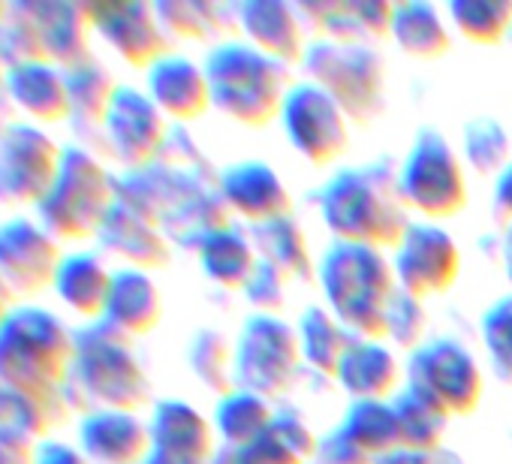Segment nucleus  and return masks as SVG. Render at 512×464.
Wrapping results in <instances>:
<instances>
[{
	"mask_svg": "<svg viewBox=\"0 0 512 464\" xmlns=\"http://www.w3.org/2000/svg\"><path fill=\"white\" fill-rule=\"evenodd\" d=\"M305 368L299 329L284 317L253 314L244 320L235 341V389L284 398L296 389Z\"/></svg>",
	"mask_w": 512,
	"mask_h": 464,
	"instance_id": "9",
	"label": "nucleus"
},
{
	"mask_svg": "<svg viewBox=\"0 0 512 464\" xmlns=\"http://www.w3.org/2000/svg\"><path fill=\"white\" fill-rule=\"evenodd\" d=\"M76 365V332L49 308L16 305L0 323V386L58 404Z\"/></svg>",
	"mask_w": 512,
	"mask_h": 464,
	"instance_id": "2",
	"label": "nucleus"
},
{
	"mask_svg": "<svg viewBox=\"0 0 512 464\" xmlns=\"http://www.w3.org/2000/svg\"><path fill=\"white\" fill-rule=\"evenodd\" d=\"M314 464H317V461H314Z\"/></svg>",
	"mask_w": 512,
	"mask_h": 464,
	"instance_id": "59",
	"label": "nucleus"
},
{
	"mask_svg": "<svg viewBox=\"0 0 512 464\" xmlns=\"http://www.w3.org/2000/svg\"><path fill=\"white\" fill-rule=\"evenodd\" d=\"M7 13H10V4H0V22L7 19Z\"/></svg>",
	"mask_w": 512,
	"mask_h": 464,
	"instance_id": "57",
	"label": "nucleus"
},
{
	"mask_svg": "<svg viewBox=\"0 0 512 464\" xmlns=\"http://www.w3.org/2000/svg\"><path fill=\"white\" fill-rule=\"evenodd\" d=\"M395 7L389 0H353L356 10V22L362 28L365 37H392V25H395Z\"/></svg>",
	"mask_w": 512,
	"mask_h": 464,
	"instance_id": "47",
	"label": "nucleus"
},
{
	"mask_svg": "<svg viewBox=\"0 0 512 464\" xmlns=\"http://www.w3.org/2000/svg\"><path fill=\"white\" fill-rule=\"evenodd\" d=\"M247 239L253 242L256 254H260L263 263L275 266L281 275H287L290 281H302L311 284L317 278V266L311 257V245L305 229L296 217H284L275 223H263V226H250Z\"/></svg>",
	"mask_w": 512,
	"mask_h": 464,
	"instance_id": "29",
	"label": "nucleus"
},
{
	"mask_svg": "<svg viewBox=\"0 0 512 464\" xmlns=\"http://www.w3.org/2000/svg\"><path fill=\"white\" fill-rule=\"evenodd\" d=\"M434 455H437V464H464V461H461L455 452H449V449H437Z\"/></svg>",
	"mask_w": 512,
	"mask_h": 464,
	"instance_id": "54",
	"label": "nucleus"
},
{
	"mask_svg": "<svg viewBox=\"0 0 512 464\" xmlns=\"http://www.w3.org/2000/svg\"><path fill=\"white\" fill-rule=\"evenodd\" d=\"M398 290L425 302L455 287L461 275V251L440 223H410L404 242L395 248Z\"/></svg>",
	"mask_w": 512,
	"mask_h": 464,
	"instance_id": "15",
	"label": "nucleus"
},
{
	"mask_svg": "<svg viewBox=\"0 0 512 464\" xmlns=\"http://www.w3.org/2000/svg\"><path fill=\"white\" fill-rule=\"evenodd\" d=\"M13 308H16V296L10 293V287L4 284V278H0V323L10 317Z\"/></svg>",
	"mask_w": 512,
	"mask_h": 464,
	"instance_id": "52",
	"label": "nucleus"
},
{
	"mask_svg": "<svg viewBox=\"0 0 512 464\" xmlns=\"http://www.w3.org/2000/svg\"><path fill=\"white\" fill-rule=\"evenodd\" d=\"M335 380L353 401H389L401 392V365L383 341L356 338Z\"/></svg>",
	"mask_w": 512,
	"mask_h": 464,
	"instance_id": "27",
	"label": "nucleus"
},
{
	"mask_svg": "<svg viewBox=\"0 0 512 464\" xmlns=\"http://www.w3.org/2000/svg\"><path fill=\"white\" fill-rule=\"evenodd\" d=\"M296 329H299L305 365L314 368L317 374L335 380L356 335L329 308H308Z\"/></svg>",
	"mask_w": 512,
	"mask_h": 464,
	"instance_id": "32",
	"label": "nucleus"
},
{
	"mask_svg": "<svg viewBox=\"0 0 512 464\" xmlns=\"http://www.w3.org/2000/svg\"><path fill=\"white\" fill-rule=\"evenodd\" d=\"M302 67L353 127H371L386 112V61L374 46L317 40L308 46Z\"/></svg>",
	"mask_w": 512,
	"mask_h": 464,
	"instance_id": "7",
	"label": "nucleus"
},
{
	"mask_svg": "<svg viewBox=\"0 0 512 464\" xmlns=\"http://www.w3.org/2000/svg\"><path fill=\"white\" fill-rule=\"evenodd\" d=\"M79 449L91 464H145L154 443L139 413L88 410L79 422Z\"/></svg>",
	"mask_w": 512,
	"mask_h": 464,
	"instance_id": "18",
	"label": "nucleus"
},
{
	"mask_svg": "<svg viewBox=\"0 0 512 464\" xmlns=\"http://www.w3.org/2000/svg\"><path fill=\"white\" fill-rule=\"evenodd\" d=\"M275 407L269 398L253 395L244 389H235L229 395H223L214 407V431L220 434L223 446H247L260 437L272 419H275Z\"/></svg>",
	"mask_w": 512,
	"mask_h": 464,
	"instance_id": "34",
	"label": "nucleus"
},
{
	"mask_svg": "<svg viewBox=\"0 0 512 464\" xmlns=\"http://www.w3.org/2000/svg\"><path fill=\"white\" fill-rule=\"evenodd\" d=\"M494 211H497V217L503 223L512 226V163L497 178V187H494Z\"/></svg>",
	"mask_w": 512,
	"mask_h": 464,
	"instance_id": "50",
	"label": "nucleus"
},
{
	"mask_svg": "<svg viewBox=\"0 0 512 464\" xmlns=\"http://www.w3.org/2000/svg\"><path fill=\"white\" fill-rule=\"evenodd\" d=\"M506 275H509V281H512V226H509V232H506Z\"/></svg>",
	"mask_w": 512,
	"mask_h": 464,
	"instance_id": "55",
	"label": "nucleus"
},
{
	"mask_svg": "<svg viewBox=\"0 0 512 464\" xmlns=\"http://www.w3.org/2000/svg\"><path fill=\"white\" fill-rule=\"evenodd\" d=\"M118 202V178L79 145H64V160L37 220L58 242H91Z\"/></svg>",
	"mask_w": 512,
	"mask_h": 464,
	"instance_id": "6",
	"label": "nucleus"
},
{
	"mask_svg": "<svg viewBox=\"0 0 512 464\" xmlns=\"http://www.w3.org/2000/svg\"><path fill=\"white\" fill-rule=\"evenodd\" d=\"M163 320V296L160 287L148 272L136 269H118L109 293V305L103 314V323L121 332L124 338L136 341L154 332Z\"/></svg>",
	"mask_w": 512,
	"mask_h": 464,
	"instance_id": "25",
	"label": "nucleus"
},
{
	"mask_svg": "<svg viewBox=\"0 0 512 464\" xmlns=\"http://www.w3.org/2000/svg\"><path fill=\"white\" fill-rule=\"evenodd\" d=\"M287 284H290L287 275H281L275 266H269V263L260 260V266H256V275L250 278L244 296H247L250 308H256L260 314L281 317V311L287 305Z\"/></svg>",
	"mask_w": 512,
	"mask_h": 464,
	"instance_id": "45",
	"label": "nucleus"
},
{
	"mask_svg": "<svg viewBox=\"0 0 512 464\" xmlns=\"http://www.w3.org/2000/svg\"><path fill=\"white\" fill-rule=\"evenodd\" d=\"M392 40L407 58L416 61H440L452 49L449 25L443 22L440 10L425 0H407V4L395 7Z\"/></svg>",
	"mask_w": 512,
	"mask_h": 464,
	"instance_id": "31",
	"label": "nucleus"
},
{
	"mask_svg": "<svg viewBox=\"0 0 512 464\" xmlns=\"http://www.w3.org/2000/svg\"><path fill=\"white\" fill-rule=\"evenodd\" d=\"M0 61L7 64V70L16 67V64L49 61L43 31H40V25H37V19L28 10L25 0H19V4H10L7 19L0 22Z\"/></svg>",
	"mask_w": 512,
	"mask_h": 464,
	"instance_id": "42",
	"label": "nucleus"
},
{
	"mask_svg": "<svg viewBox=\"0 0 512 464\" xmlns=\"http://www.w3.org/2000/svg\"><path fill=\"white\" fill-rule=\"evenodd\" d=\"M509 133L494 118H473L461 133V151L476 175H503L509 166Z\"/></svg>",
	"mask_w": 512,
	"mask_h": 464,
	"instance_id": "41",
	"label": "nucleus"
},
{
	"mask_svg": "<svg viewBox=\"0 0 512 464\" xmlns=\"http://www.w3.org/2000/svg\"><path fill=\"white\" fill-rule=\"evenodd\" d=\"M281 124L287 130L290 145L314 166H329L341 160L350 148V118L314 82L290 88Z\"/></svg>",
	"mask_w": 512,
	"mask_h": 464,
	"instance_id": "13",
	"label": "nucleus"
},
{
	"mask_svg": "<svg viewBox=\"0 0 512 464\" xmlns=\"http://www.w3.org/2000/svg\"><path fill=\"white\" fill-rule=\"evenodd\" d=\"M148 97L175 124L199 121L214 106L205 67L181 55H166L148 70Z\"/></svg>",
	"mask_w": 512,
	"mask_h": 464,
	"instance_id": "22",
	"label": "nucleus"
},
{
	"mask_svg": "<svg viewBox=\"0 0 512 464\" xmlns=\"http://www.w3.org/2000/svg\"><path fill=\"white\" fill-rule=\"evenodd\" d=\"M220 196L226 208L250 226L293 217L296 202L284 178L260 160H244L220 172Z\"/></svg>",
	"mask_w": 512,
	"mask_h": 464,
	"instance_id": "17",
	"label": "nucleus"
},
{
	"mask_svg": "<svg viewBox=\"0 0 512 464\" xmlns=\"http://www.w3.org/2000/svg\"><path fill=\"white\" fill-rule=\"evenodd\" d=\"M34 458L37 440L16 431H0V464H34Z\"/></svg>",
	"mask_w": 512,
	"mask_h": 464,
	"instance_id": "48",
	"label": "nucleus"
},
{
	"mask_svg": "<svg viewBox=\"0 0 512 464\" xmlns=\"http://www.w3.org/2000/svg\"><path fill=\"white\" fill-rule=\"evenodd\" d=\"M377 464H437L434 452H410V449H398L386 458H380Z\"/></svg>",
	"mask_w": 512,
	"mask_h": 464,
	"instance_id": "51",
	"label": "nucleus"
},
{
	"mask_svg": "<svg viewBox=\"0 0 512 464\" xmlns=\"http://www.w3.org/2000/svg\"><path fill=\"white\" fill-rule=\"evenodd\" d=\"M154 10L166 34L181 40H208L232 28L226 25V10L211 0H160Z\"/></svg>",
	"mask_w": 512,
	"mask_h": 464,
	"instance_id": "39",
	"label": "nucleus"
},
{
	"mask_svg": "<svg viewBox=\"0 0 512 464\" xmlns=\"http://www.w3.org/2000/svg\"><path fill=\"white\" fill-rule=\"evenodd\" d=\"M425 326H428L425 305L398 290L389 305V317H386V341L413 353L425 344Z\"/></svg>",
	"mask_w": 512,
	"mask_h": 464,
	"instance_id": "44",
	"label": "nucleus"
},
{
	"mask_svg": "<svg viewBox=\"0 0 512 464\" xmlns=\"http://www.w3.org/2000/svg\"><path fill=\"white\" fill-rule=\"evenodd\" d=\"M317 464H377L362 446H356L347 431L338 425L332 428L329 434L320 437V446H317Z\"/></svg>",
	"mask_w": 512,
	"mask_h": 464,
	"instance_id": "46",
	"label": "nucleus"
},
{
	"mask_svg": "<svg viewBox=\"0 0 512 464\" xmlns=\"http://www.w3.org/2000/svg\"><path fill=\"white\" fill-rule=\"evenodd\" d=\"M151 428V443L154 452L175 455V458H190V461H211L217 446H214V422H208L193 404L166 398L157 401L148 419Z\"/></svg>",
	"mask_w": 512,
	"mask_h": 464,
	"instance_id": "24",
	"label": "nucleus"
},
{
	"mask_svg": "<svg viewBox=\"0 0 512 464\" xmlns=\"http://www.w3.org/2000/svg\"><path fill=\"white\" fill-rule=\"evenodd\" d=\"M193 377L220 398L235 392V347L217 329H199L187 347Z\"/></svg>",
	"mask_w": 512,
	"mask_h": 464,
	"instance_id": "37",
	"label": "nucleus"
},
{
	"mask_svg": "<svg viewBox=\"0 0 512 464\" xmlns=\"http://www.w3.org/2000/svg\"><path fill=\"white\" fill-rule=\"evenodd\" d=\"M61 242L34 217H10L0 223V278L25 305L52 290L64 263Z\"/></svg>",
	"mask_w": 512,
	"mask_h": 464,
	"instance_id": "12",
	"label": "nucleus"
},
{
	"mask_svg": "<svg viewBox=\"0 0 512 464\" xmlns=\"http://www.w3.org/2000/svg\"><path fill=\"white\" fill-rule=\"evenodd\" d=\"M25 4L43 31L46 55L55 67L73 70L94 58L91 37L97 31L91 19V4H76V0H25Z\"/></svg>",
	"mask_w": 512,
	"mask_h": 464,
	"instance_id": "23",
	"label": "nucleus"
},
{
	"mask_svg": "<svg viewBox=\"0 0 512 464\" xmlns=\"http://www.w3.org/2000/svg\"><path fill=\"white\" fill-rule=\"evenodd\" d=\"M112 281H115V272L106 266L103 257H97L91 251H79V254L64 257V263L55 275L52 293L76 317H82L88 323H100L106 314V305H109Z\"/></svg>",
	"mask_w": 512,
	"mask_h": 464,
	"instance_id": "26",
	"label": "nucleus"
},
{
	"mask_svg": "<svg viewBox=\"0 0 512 464\" xmlns=\"http://www.w3.org/2000/svg\"><path fill=\"white\" fill-rule=\"evenodd\" d=\"M398 187L404 196V205L428 223L449 220L467 208V172L458 157V151L449 145V139L431 127L419 130L401 169H398Z\"/></svg>",
	"mask_w": 512,
	"mask_h": 464,
	"instance_id": "8",
	"label": "nucleus"
},
{
	"mask_svg": "<svg viewBox=\"0 0 512 464\" xmlns=\"http://www.w3.org/2000/svg\"><path fill=\"white\" fill-rule=\"evenodd\" d=\"M317 446L320 437L299 413L278 410L272 425L260 437L235 449L241 455V464H314Z\"/></svg>",
	"mask_w": 512,
	"mask_h": 464,
	"instance_id": "28",
	"label": "nucleus"
},
{
	"mask_svg": "<svg viewBox=\"0 0 512 464\" xmlns=\"http://www.w3.org/2000/svg\"><path fill=\"white\" fill-rule=\"evenodd\" d=\"M94 31L100 40L130 67L151 70L172 49L166 28L154 4L145 0H127V4H91Z\"/></svg>",
	"mask_w": 512,
	"mask_h": 464,
	"instance_id": "16",
	"label": "nucleus"
},
{
	"mask_svg": "<svg viewBox=\"0 0 512 464\" xmlns=\"http://www.w3.org/2000/svg\"><path fill=\"white\" fill-rule=\"evenodd\" d=\"M235 13L247 46L284 67L305 61V19L299 16L296 4H287V0H244Z\"/></svg>",
	"mask_w": 512,
	"mask_h": 464,
	"instance_id": "19",
	"label": "nucleus"
},
{
	"mask_svg": "<svg viewBox=\"0 0 512 464\" xmlns=\"http://www.w3.org/2000/svg\"><path fill=\"white\" fill-rule=\"evenodd\" d=\"M4 94L37 127H58L73 118L67 73L49 61H31V64L10 67Z\"/></svg>",
	"mask_w": 512,
	"mask_h": 464,
	"instance_id": "21",
	"label": "nucleus"
},
{
	"mask_svg": "<svg viewBox=\"0 0 512 464\" xmlns=\"http://www.w3.org/2000/svg\"><path fill=\"white\" fill-rule=\"evenodd\" d=\"M145 464H211V461H190V458H175V455L151 452V458Z\"/></svg>",
	"mask_w": 512,
	"mask_h": 464,
	"instance_id": "53",
	"label": "nucleus"
},
{
	"mask_svg": "<svg viewBox=\"0 0 512 464\" xmlns=\"http://www.w3.org/2000/svg\"><path fill=\"white\" fill-rule=\"evenodd\" d=\"M446 13L455 31L476 46H497L512 28L509 0H452Z\"/></svg>",
	"mask_w": 512,
	"mask_h": 464,
	"instance_id": "38",
	"label": "nucleus"
},
{
	"mask_svg": "<svg viewBox=\"0 0 512 464\" xmlns=\"http://www.w3.org/2000/svg\"><path fill=\"white\" fill-rule=\"evenodd\" d=\"M64 145L31 121H13L0 130V205L37 208L61 169Z\"/></svg>",
	"mask_w": 512,
	"mask_h": 464,
	"instance_id": "10",
	"label": "nucleus"
},
{
	"mask_svg": "<svg viewBox=\"0 0 512 464\" xmlns=\"http://www.w3.org/2000/svg\"><path fill=\"white\" fill-rule=\"evenodd\" d=\"M97 242L106 254L118 257L124 263V269L154 275V272L169 269V263H172V239L157 223L145 220L124 202H115Z\"/></svg>",
	"mask_w": 512,
	"mask_h": 464,
	"instance_id": "20",
	"label": "nucleus"
},
{
	"mask_svg": "<svg viewBox=\"0 0 512 464\" xmlns=\"http://www.w3.org/2000/svg\"><path fill=\"white\" fill-rule=\"evenodd\" d=\"M395 416H398V428H401V449L410 452H437L443 449V437H446V425H449V413L422 389L416 386H404L395 398H392Z\"/></svg>",
	"mask_w": 512,
	"mask_h": 464,
	"instance_id": "33",
	"label": "nucleus"
},
{
	"mask_svg": "<svg viewBox=\"0 0 512 464\" xmlns=\"http://www.w3.org/2000/svg\"><path fill=\"white\" fill-rule=\"evenodd\" d=\"M64 73H67V88H70V100H73V118L88 127L103 130V121L112 109L118 88H121L115 82V76L97 58L79 64L73 70H64Z\"/></svg>",
	"mask_w": 512,
	"mask_h": 464,
	"instance_id": "36",
	"label": "nucleus"
},
{
	"mask_svg": "<svg viewBox=\"0 0 512 464\" xmlns=\"http://www.w3.org/2000/svg\"><path fill=\"white\" fill-rule=\"evenodd\" d=\"M70 386L91 401L94 410L139 413L151 404V377L139 362L133 341L103 320L76 332V365Z\"/></svg>",
	"mask_w": 512,
	"mask_h": 464,
	"instance_id": "5",
	"label": "nucleus"
},
{
	"mask_svg": "<svg viewBox=\"0 0 512 464\" xmlns=\"http://www.w3.org/2000/svg\"><path fill=\"white\" fill-rule=\"evenodd\" d=\"M317 278L329 311L362 341H386L389 305L398 293L395 266L386 251L335 242L320 266Z\"/></svg>",
	"mask_w": 512,
	"mask_h": 464,
	"instance_id": "3",
	"label": "nucleus"
},
{
	"mask_svg": "<svg viewBox=\"0 0 512 464\" xmlns=\"http://www.w3.org/2000/svg\"><path fill=\"white\" fill-rule=\"evenodd\" d=\"M407 383L431 395L449 416H473L485 392L479 362L452 338H434L413 350L407 359Z\"/></svg>",
	"mask_w": 512,
	"mask_h": 464,
	"instance_id": "11",
	"label": "nucleus"
},
{
	"mask_svg": "<svg viewBox=\"0 0 512 464\" xmlns=\"http://www.w3.org/2000/svg\"><path fill=\"white\" fill-rule=\"evenodd\" d=\"M211 103L229 121L263 130L284 112L287 67L247 43H220L205 58Z\"/></svg>",
	"mask_w": 512,
	"mask_h": 464,
	"instance_id": "4",
	"label": "nucleus"
},
{
	"mask_svg": "<svg viewBox=\"0 0 512 464\" xmlns=\"http://www.w3.org/2000/svg\"><path fill=\"white\" fill-rule=\"evenodd\" d=\"M196 257L205 278L232 293H244L250 278L256 275V266H260V254H256L253 242L238 229L214 232L196 248Z\"/></svg>",
	"mask_w": 512,
	"mask_h": 464,
	"instance_id": "30",
	"label": "nucleus"
},
{
	"mask_svg": "<svg viewBox=\"0 0 512 464\" xmlns=\"http://www.w3.org/2000/svg\"><path fill=\"white\" fill-rule=\"evenodd\" d=\"M4 127H7V124H0V130H4Z\"/></svg>",
	"mask_w": 512,
	"mask_h": 464,
	"instance_id": "58",
	"label": "nucleus"
},
{
	"mask_svg": "<svg viewBox=\"0 0 512 464\" xmlns=\"http://www.w3.org/2000/svg\"><path fill=\"white\" fill-rule=\"evenodd\" d=\"M34 464H91L79 446H70L64 440H43L37 443V458Z\"/></svg>",
	"mask_w": 512,
	"mask_h": 464,
	"instance_id": "49",
	"label": "nucleus"
},
{
	"mask_svg": "<svg viewBox=\"0 0 512 464\" xmlns=\"http://www.w3.org/2000/svg\"><path fill=\"white\" fill-rule=\"evenodd\" d=\"M341 428L374 461L401 449V428L392 401H353Z\"/></svg>",
	"mask_w": 512,
	"mask_h": 464,
	"instance_id": "35",
	"label": "nucleus"
},
{
	"mask_svg": "<svg viewBox=\"0 0 512 464\" xmlns=\"http://www.w3.org/2000/svg\"><path fill=\"white\" fill-rule=\"evenodd\" d=\"M320 211L338 242L374 251H395L413 223L398 172L380 163L350 166L332 175L320 193Z\"/></svg>",
	"mask_w": 512,
	"mask_h": 464,
	"instance_id": "1",
	"label": "nucleus"
},
{
	"mask_svg": "<svg viewBox=\"0 0 512 464\" xmlns=\"http://www.w3.org/2000/svg\"><path fill=\"white\" fill-rule=\"evenodd\" d=\"M482 341L494 374L512 386V293L494 302L482 317Z\"/></svg>",
	"mask_w": 512,
	"mask_h": 464,
	"instance_id": "43",
	"label": "nucleus"
},
{
	"mask_svg": "<svg viewBox=\"0 0 512 464\" xmlns=\"http://www.w3.org/2000/svg\"><path fill=\"white\" fill-rule=\"evenodd\" d=\"M61 404H64V392H61V401L52 404V401L31 398L16 389L0 386V431H16V434H25L31 440L43 443V440H49V434L55 428Z\"/></svg>",
	"mask_w": 512,
	"mask_h": 464,
	"instance_id": "40",
	"label": "nucleus"
},
{
	"mask_svg": "<svg viewBox=\"0 0 512 464\" xmlns=\"http://www.w3.org/2000/svg\"><path fill=\"white\" fill-rule=\"evenodd\" d=\"M4 91H7V64L0 61V94H4Z\"/></svg>",
	"mask_w": 512,
	"mask_h": 464,
	"instance_id": "56",
	"label": "nucleus"
},
{
	"mask_svg": "<svg viewBox=\"0 0 512 464\" xmlns=\"http://www.w3.org/2000/svg\"><path fill=\"white\" fill-rule=\"evenodd\" d=\"M103 136L115 160L127 172H133V169H148L163 157L172 130H169V118L157 109L148 91L121 85L103 121Z\"/></svg>",
	"mask_w": 512,
	"mask_h": 464,
	"instance_id": "14",
	"label": "nucleus"
}]
</instances>
